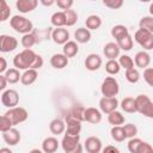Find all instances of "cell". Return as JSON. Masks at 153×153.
Returning <instances> with one entry per match:
<instances>
[{"mask_svg":"<svg viewBox=\"0 0 153 153\" xmlns=\"http://www.w3.org/2000/svg\"><path fill=\"white\" fill-rule=\"evenodd\" d=\"M85 109L82 105H74L73 108H71L65 117V122L68 121H79V122H84V114H85Z\"/></svg>","mask_w":153,"mask_h":153,"instance_id":"obj_11","label":"cell"},{"mask_svg":"<svg viewBox=\"0 0 153 153\" xmlns=\"http://www.w3.org/2000/svg\"><path fill=\"white\" fill-rule=\"evenodd\" d=\"M84 118L86 122L91 123V124H97L102 121V111L97 108L90 106L85 109V114H84Z\"/></svg>","mask_w":153,"mask_h":153,"instance_id":"obj_15","label":"cell"},{"mask_svg":"<svg viewBox=\"0 0 153 153\" xmlns=\"http://www.w3.org/2000/svg\"><path fill=\"white\" fill-rule=\"evenodd\" d=\"M2 139L8 146H16V145H18L20 142L22 135H20V131L13 127L12 129L2 133Z\"/></svg>","mask_w":153,"mask_h":153,"instance_id":"obj_16","label":"cell"},{"mask_svg":"<svg viewBox=\"0 0 153 153\" xmlns=\"http://www.w3.org/2000/svg\"><path fill=\"white\" fill-rule=\"evenodd\" d=\"M103 5L111 10H118L123 6V0H104Z\"/></svg>","mask_w":153,"mask_h":153,"instance_id":"obj_45","label":"cell"},{"mask_svg":"<svg viewBox=\"0 0 153 153\" xmlns=\"http://www.w3.org/2000/svg\"><path fill=\"white\" fill-rule=\"evenodd\" d=\"M121 108L124 112L128 114H134L136 112V104H135V98L133 97H124L121 100Z\"/></svg>","mask_w":153,"mask_h":153,"instance_id":"obj_28","label":"cell"},{"mask_svg":"<svg viewBox=\"0 0 153 153\" xmlns=\"http://www.w3.org/2000/svg\"><path fill=\"white\" fill-rule=\"evenodd\" d=\"M102 63H103L102 57H100L98 54H94V53L88 54V55L86 56V59H85V62H84L86 69H87V71H91V72L98 71V69L100 68Z\"/></svg>","mask_w":153,"mask_h":153,"instance_id":"obj_14","label":"cell"},{"mask_svg":"<svg viewBox=\"0 0 153 153\" xmlns=\"http://www.w3.org/2000/svg\"><path fill=\"white\" fill-rule=\"evenodd\" d=\"M50 23L55 27H63L66 25V14L63 11L54 12L50 17Z\"/></svg>","mask_w":153,"mask_h":153,"instance_id":"obj_27","label":"cell"},{"mask_svg":"<svg viewBox=\"0 0 153 153\" xmlns=\"http://www.w3.org/2000/svg\"><path fill=\"white\" fill-rule=\"evenodd\" d=\"M0 153H13L8 147H1L0 148Z\"/></svg>","mask_w":153,"mask_h":153,"instance_id":"obj_54","label":"cell"},{"mask_svg":"<svg viewBox=\"0 0 153 153\" xmlns=\"http://www.w3.org/2000/svg\"><path fill=\"white\" fill-rule=\"evenodd\" d=\"M5 76L8 81V84H17L22 79V74H20L19 69H17V68H8L5 73Z\"/></svg>","mask_w":153,"mask_h":153,"instance_id":"obj_34","label":"cell"},{"mask_svg":"<svg viewBox=\"0 0 153 153\" xmlns=\"http://www.w3.org/2000/svg\"><path fill=\"white\" fill-rule=\"evenodd\" d=\"M140 29H143L151 33H153V17L152 16H145L139 22Z\"/></svg>","mask_w":153,"mask_h":153,"instance_id":"obj_35","label":"cell"},{"mask_svg":"<svg viewBox=\"0 0 153 153\" xmlns=\"http://www.w3.org/2000/svg\"><path fill=\"white\" fill-rule=\"evenodd\" d=\"M18 47V39L10 35H0V51L10 53L16 50Z\"/></svg>","mask_w":153,"mask_h":153,"instance_id":"obj_9","label":"cell"},{"mask_svg":"<svg viewBox=\"0 0 153 153\" xmlns=\"http://www.w3.org/2000/svg\"><path fill=\"white\" fill-rule=\"evenodd\" d=\"M142 143V140L139 139V137H133V139H129L128 143H127V147H128V151L130 153H137L139 151V147L140 145Z\"/></svg>","mask_w":153,"mask_h":153,"instance_id":"obj_42","label":"cell"},{"mask_svg":"<svg viewBox=\"0 0 153 153\" xmlns=\"http://www.w3.org/2000/svg\"><path fill=\"white\" fill-rule=\"evenodd\" d=\"M7 84H8V81H7L5 74H0V90H1L2 92L6 91V86H7Z\"/></svg>","mask_w":153,"mask_h":153,"instance_id":"obj_51","label":"cell"},{"mask_svg":"<svg viewBox=\"0 0 153 153\" xmlns=\"http://www.w3.org/2000/svg\"><path fill=\"white\" fill-rule=\"evenodd\" d=\"M123 129H124V133H126L127 139L136 137V135H137V127L135 124H133V123L123 124Z\"/></svg>","mask_w":153,"mask_h":153,"instance_id":"obj_41","label":"cell"},{"mask_svg":"<svg viewBox=\"0 0 153 153\" xmlns=\"http://www.w3.org/2000/svg\"><path fill=\"white\" fill-rule=\"evenodd\" d=\"M116 43L118 44V47H120V49H121V50L129 51V50H131V48H133L134 39H133V37H131L130 35H128L127 37L122 38L121 41H118V42H116Z\"/></svg>","mask_w":153,"mask_h":153,"instance_id":"obj_38","label":"cell"},{"mask_svg":"<svg viewBox=\"0 0 153 153\" xmlns=\"http://www.w3.org/2000/svg\"><path fill=\"white\" fill-rule=\"evenodd\" d=\"M50 37H51V39L54 41V43L65 45V44L69 41V32H68V30L65 29V27H56V29L53 30Z\"/></svg>","mask_w":153,"mask_h":153,"instance_id":"obj_13","label":"cell"},{"mask_svg":"<svg viewBox=\"0 0 153 153\" xmlns=\"http://www.w3.org/2000/svg\"><path fill=\"white\" fill-rule=\"evenodd\" d=\"M60 146V142L55 136H48L42 142V151L44 153H55Z\"/></svg>","mask_w":153,"mask_h":153,"instance_id":"obj_20","label":"cell"},{"mask_svg":"<svg viewBox=\"0 0 153 153\" xmlns=\"http://www.w3.org/2000/svg\"><path fill=\"white\" fill-rule=\"evenodd\" d=\"M10 25L11 27L22 35H26V33H31L33 31V24L30 19L25 18L24 16H19L16 14L10 19Z\"/></svg>","mask_w":153,"mask_h":153,"instance_id":"obj_2","label":"cell"},{"mask_svg":"<svg viewBox=\"0 0 153 153\" xmlns=\"http://www.w3.org/2000/svg\"><path fill=\"white\" fill-rule=\"evenodd\" d=\"M68 62H69V59L66 55H63L62 53L61 54H59V53L57 54H54L50 57V65L55 69H62V68L67 67Z\"/></svg>","mask_w":153,"mask_h":153,"instance_id":"obj_21","label":"cell"},{"mask_svg":"<svg viewBox=\"0 0 153 153\" xmlns=\"http://www.w3.org/2000/svg\"><path fill=\"white\" fill-rule=\"evenodd\" d=\"M120 47L116 42H109L104 45L103 53L108 60H116V57H120Z\"/></svg>","mask_w":153,"mask_h":153,"instance_id":"obj_19","label":"cell"},{"mask_svg":"<svg viewBox=\"0 0 153 153\" xmlns=\"http://www.w3.org/2000/svg\"><path fill=\"white\" fill-rule=\"evenodd\" d=\"M12 128H13L12 122H11L10 118L4 114V115L1 116V118H0V130H1V133H5V131H7V130H10V129H12Z\"/></svg>","mask_w":153,"mask_h":153,"instance_id":"obj_43","label":"cell"},{"mask_svg":"<svg viewBox=\"0 0 153 153\" xmlns=\"http://www.w3.org/2000/svg\"><path fill=\"white\" fill-rule=\"evenodd\" d=\"M49 130L54 135H61L66 131V122L61 118H54L49 123Z\"/></svg>","mask_w":153,"mask_h":153,"instance_id":"obj_22","label":"cell"},{"mask_svg":"<svg viewBox=\"0 0 153 153\" xmlns=\"http://www.w3.org/2000/svg\"><path fill=\"white\" fill-rule=\"evenodd\" d=\"M84 148L87 153H100L103 149V145L99 137L97 136H88L84 142Z\"/></svg>","mask_w":153,"mask_h":153,"instance_id":"obj_12","label":"cell"},{"mask_svg":"<svg viewBox=\"0 0 153 153\" xmlns=\"http://www.w3.org/2000/svg\"><path fill=\"white\" fill-rule=\"evenodd\" d=\"M81 123L79 121H68L66 122V134L69 135H80Z\"/></svg>","mask_w":153,"mask_h":153,"instance_id":"obj_31","label":"cell"},{"mask_svg":"<svg viewBox=\"0 0 153 153\" xmlns=\"http://www.w3.org/2000/svg\"><path fill=\"white\" fill-rule=\"evenodd\" d=\"M118 63H120L121 68H124L126 71L134 68V65H135V63H134V60H133L129 55H126V54L120 55V57H118Z\"/></svg>","mask_w":153,"mask_h":153,"instance_id":"obj_36","label":"cell"},{"mask_svg":"<svg viewBox=\"0 0 153 153\" xmlns=\"http://www.w3.org/2000/svg\"><path fill=\"white\" fill-rule=\"evenodd\" d=\"M134 63H135L136 67L146 69V68H148V66L151 63V55L146 50L137 51L134 56Z\"/></svg>","mask_w":153,"mask_h":153,"instance_id":"obj_18","label":"cell"},{"mask_svg":"<svg viewBox=\"0 0 153 153\" xmlns=\"http://www.w3.org/2000/svg\"><path fill=\"white\" fill-rule=\"evenodd\" d=\"M43 57L39 54H36L32 49H24L20 53L16 54L13 57V66L19 71L26 69H39L43 67Z\"/></svg>","mask_w":153,"mask_h":153,"instance_id":"obj_1","label":"cell"},{"mask_svg":"<svg viewBox=\"0 0 153 153\" xmlns=\"http://www.w3.org/2000/svg\"><path fill=\"white\" fill-rule=\"evenodd\" d=\"M78 53H79V45L75 41H68L62 48V54L66 55L68 59L74 57Z\"/></svg>","mask_w":153,"mask_h":153,"instance_id":"obj_26","label":"cell"},{"mask_svg":"<svg viewBox=\"0 0 153 153\" xmlns=\"http://www.w3.org/2000/svg\"><path fill=\"white\" fill-rule=\"evenodd\" d=\"M82 152H84V146H82L81 143H79L76 148H74L73 151H71V152H67V153H82Z\"/></svg>","mask_w":153,"mask_h":153,"instance_id":"obj_52","label":"cell"},{"mask_svg":"<svg viewBox=\"0 0 153 153\" xmlns=\"http://www.w3.org/2000/svg\"><path fill=\"white\" fill-rule=\"evenodd\" d=\"M118 108V100L116 97H102L99 99V110L103 114H111Z\"/></svg>","mask_w":153,"mask_h":153,"instance_id":"obj_8","label":"cell"},{"mask_svg":"<svg viewBox=\"0 0 153 153\" xmlns=\"http://www.w3.org/2000/svg\"><path fill=\"white\" fill-rule=\"evenodd\" d=\"M85 25L86 27L91 31V30H98L102 26V18L97 14H91L86 18L85 20Z\"/></svg>","mask_w":153,"mask_h":153,"instance_id":"obj_29","label":"cell"},{"mask_svg":"<svg viewBox=\"0 0 153 153\" xmlns=\"http://www.w3.org/2000/svg\"><path fill=\"white\" fill-rule=\"evenodd\" d=\"M149 14L153 17V2L149 5Z\"/></svg>","mask_w":153,"mask_h":153,"instance_id":"obj_56","label":"cell"},{"mask_svg":"<svg viewBox=\"0 0 153 153\" xmlns=\"http://www.w3.org/2000/svg\"><path fill=\"white\" fill-rule=\"evenodd\" d=\"M65 14H66V25L67 26H73L76 24L78 22V13L74 11V10H66L63 11Z\"/></svg>","mask_w":153,"mask_h":153,"instance_id":"obj_39","label":"cell"},{"mask_svg":"<svg viewBox=\"0 0 153 153\" xmlns=\"http://www.w3.org/2000/svg\"><path fill=\"white\" fill-rule=\"evenodd\" d=\"M7 61L4 56H0V74H5L7 71Z\"/></svg>","mask_w":153,"mask_h":153,"instance_id":"obj_50","label":"cell"},{"mask_svg":"<svg viewBox=\"0 0 153 153\" xmlns=\"http://www.w3.org/2000/svg\"><path fill=\"white\" fill-rule=\"evenodd\" d=\"M20 43H22V45L24 47V49H31L36 43H38V41H37V38H36V36H35V33H33V31H32L31 33L23 35Z\"/></svg>","mask_w":153,"mask_h":153,"instance_id":"obj_33","label":"cell"},{"mask_svg":"<svg viewBox=\"0 0 153 153\" xmlns=\"http://www.w3.org/2000/svg\"><path fill=\"white\" fill-rule=\"evenodd\" d=\"M126 79L130 84H136L140 80V73H139V71L136 68H131V69L126 71Z\"/></svg>","mask_w":153,"mask_h":153,"instance_id":"obj_40","label":"cell"},{"mask_svg":"<svg viewBox=\"0 0 153 153\" xmlns=\"http://www.w3.org/2000/svg\"><path fill=\"white\" fill-rule=\"evenodd\" d=\"M102 153H121L120 149L112 145H108L102 149Z\"/></svg>","mask_w":153,"mask_h":153,"instance_id":"obj_49","label":"cell"},{"mask_svg":"<svg viewBox=\"0 0 153 153\" xmlns=\"http://www.w3.org/2000/svg\"><path fill=\"white\" fill-rule=\"evenodd\" d=\"M124 121H126L124 116L122 115V112H120V111H117V110L108 115V122H109L112 127L122 126V124L124 123Z\"/></svg>","mask_w":153,"mask_h":153,"instance_id":"obj_30","label":"cell"},{"mask_svg":"<svg viewBox=\"0 0 153 153\" xmlns=\"http://www.w3.org/2000/svg\"><path fill=\"white\" fill-rule=\"evenodd\" d=\"M29 153H44V152H43L42 149H38V148H32Z\"/></svg>","mask_w":153,"mask_h":153,"instance_id":"obj_55","label":"cell"},{"mask_svg":"<svg viewBox=\"0 0 153 153\" xmlns=\"http://www.w3.org/2000/svg\"><path fill=\"white\" fill-rule=\"evenodd\" d=\"M37 78H38V72L36 69H26L22 74L20 82L25 86H29V85H32L37 80Z\"/></svg>","mask_w":153,"mask_h":153,"instance_id":"obj_24","label":"cell"},{"mask_svg":"<svg viewBox=\"0 0 153 153\" xmlns=\"http://www.w3.org/2000/svg\"><path fill=\"white\" fill-rule=\"evenodd\" d=\"M105 71L108 74L115 75L121 71V66L117 60H108V62L105 63Z\"/></svg>","mask_w":153,"mask_h":153,"instance_id":"obj_37","label":"cell"},{"mask_svg":"<svg viewBox=\"0 0 153 153\" xmlns=\"http://www.w3.org/2000/svg\"><path fill=\"white\" fill-rule=\"evenodd\" d=\"M37 6H38V1L37 0H17L16 1L17 10L23 14L32 12L33 10H36Z\"/></svg>","mask_w":153,"mask_h":153,"instance_id":"obj_17","label":"cell"},{"mask_svg":"<svg viewBox=\"0 0 153 153\" xmlns=\"http://www.w3.org/2000/svg\"><path fill=\"white\" fill-rule=\"evenodd\" d=\"M11 16V8L6 1H1V13H0V22H6Z\"/></svg>","mask_w":153,"mask_h":153,"instance_id":"obj_44","label":"cell"},{"mask_svg":"<svg viewBox=\"0 0 153 153\" xmlns=\"http://www.w3.org/2000/svg\"><path fill=\"white\" fill-rule=\"evenodd\" d=\"M100 92L103 97H116L120 92L118 81L114 76H106L100 85Z\"/></svg>","mask_w":153,"mask_h":153,"instance_id":"obj_4","label":"cell"},{"mask_svg":"<svg viewBox=\"0 0 153 153\" xmlns=\"http://www.w3.org/2000/svg\"><path fill=\"white\" fill-rule=\"evenodd\" d=\"M91 31L87 29V27H79L75 30L74 32V38H75V42L76 43H81V44H85L87 42H90L91 39Z\"/></svg>","mask_w":153,"mask_h":153,"instance_id":"obj_23","label":"cell"},{"mask_svg":"<svg viewBox=\"0 0 153 153\" xmlns=\"http://www.w3.org/2000/svg\"><path fill=\"white\" fill-rule=\"evenodd\" d=\"M143 79L151 87H153V67L143 69Z\"/></svg>","mask_w":153,"mask_h":153,"instance_id":"obj_46","label":"cell"},{"mask_svg":"<svg viewBox=\"0 0 153 153\" xmlns=\"http://www.w3.org/2000/svg\"><path fill=\"white\" fill-rule=\"evenodd\" d=\"M134 41L143 48V50H151L153 49V33L143 30V29H137L134 33Z\"/></svg>","mask_w":153,"mask_h":153,"instance_id":"obj_5","label":"cell"},{"mask_svg":"<svg viewBox=\"0 0 153 153\" xmlns=\"http://www.w3.org/2000/svg\"><path fill=\"white\" fill-rule=\"evenodd\" d=\"M136 112L143 115L145 117L153 118V102L146 94H139L135 97Z\"/></svg>","mask_w":153,"mask_h":153,"instance_id":"obj_3","label":"cell"},{"mask_svg":"<svg viewBox=\"0 0 153 153\" xmlns=\"http://www.w3.org/2000/svg\"><path fill=\"white\" fill-rule=\"evenodd\" d=\"M56 1H54V0H49V1H44V0H42L41 1V4L42 5H44V6H51V5H54Z\"/></svg>","mask_w":153,"mask_h":153,"instance_id":"obj_53","label":"cell"},{"mask_svg":"<svg viewBox=\"0 0 153 153\" xmlns=\"http://www.w3.org/2000/svg\"><path fill=\"white\" fill-rule=\"evenodd\" d=\"M80 143V135H69V134H63V137L61 140V147L65 153L73 151L74 148L78 147Z\"/></svg>","mask_w":153,"mask_h":153,"instance_id":"obj_10","label":"cell"},{"mask_svg":"<svg viewBox=\"0 0 153 153\" xmlns=\"http://www.w3.org/2000/svg\"><path fill=\"white\" fill-rule=\"evenodd\" d=\"M137 153H153V146L151 143H148V142L142 141V143L139 147Z\"/></svg>","mask_w":153,"mask_h":153,"instance_id":"obj_48","label":"cell"},{"mask_svg":"<svg viewBox=\"0 0 153 153\" xmlns=\"http://www.w3.org/2000/svg\"><path fill=\"white\" fill-rule=\"evenodd\" d=\"M18 103H19V93L16 90L8 88L1 93V104L4 106L12 109L18 106Z\"/></svg>","mask_w":153,"mask_h":153,"instance_id":"obj_7","label":"cell"},{"mask_svg":"<svg viewBox=\"0 0 153 153\" xmlns=\"http://www.w3.org/2000/svg\"><path fill=\"white\" fill-rule=\"evenodd\" d=\"M73 4H74L73 0H57L55 2V5H57V7L61 8V10H63V11L71 10L72 6H73Z\"/></svg>","mask_w":153,"mask_h":153,"instance_id":"obj_47","label":"cell"},{"mask_svg":"<svg viewBox=\"0 0 153 153\" xmlns=\"http://www.w3.org/2000/svg\"><path fill=\"white\" fill-rule=\"evenodd\" d=\"M5 115L10 118V121L12 122L13 127L19 124V123H23L27 120L29 117V114L26 111V109L22 108V106H16V108H12V109H8Z\"/></svg>","mask_w":153,"mask_h":153,"instance_id":"obj_6","label":"cell"},{"mask_svg":"<svg viewBox=\"0 0 153 153\" xmlns=\"http://www.w3.org/2000/svg\"><path fill=\"white\" fill-rule=\"evenodd\" d=\"M110 134H111V137L116 141V142H122L127 139L126 136V133H124V129H123V126H116V127H112L111 130H110Z\"/></svg>","mask_w":153,"mask_h":153,"instance_id":"obj_32","label":"cell"},{"mask_svg":"<svg viewBox=\"0 0 153 153\" xmlns=\"http://www.w3.org/2000/svg\"><path fill=\"white\" fill-rule=\"evenodd\" d=\"M128 35H130V33H129L128 27H127V26H124V25H122V24L115 25V26L111 29V36L115 38V41H116V42L121 41L122 38L127 37Z\"/></svg>","mask_w":153,"mask_h":153,"instance_id":"obj_25","label":"cell"}]
</instances>
